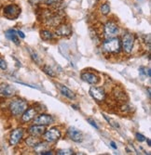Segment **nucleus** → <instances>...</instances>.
<instances>
[{
    "mask_svg": "<svg viewBox=\"0 0 151 155\" xmlns=\"http://www.w3.org/2000/svg\"><path fill=\"white\" fill-rule=\"evenodd\" d=\"M27 108H28V103L22 98H14L9 102V110L10 114L14 117L21 116Z\"/></svg>",
    "mask_w": 151,
    "mask_h": 155,
    "instance_id": "nucleus-1",
    "label": "nucleus"
},
{
    "mask_svg": "<svg viewBox=\"0 0 151 155\" xmlns=\"http://www.w3.org/2000/svg\"><path fill=\"white\" fill-rule=\"evenodd\" d=\"M103 51L106 54H118L119 53L121 49V45H120V40L118 37H111V38H106L102 46Z\"/></svg>",
    "mask_w": 151,
    "mask_h": 155,
    "instance_id": "nucleus-2",
    "label": "nucleus"
},
{
    "mask_svg": "<svg viewBox=\"0 0 151 155\" xmlns=\"http://www.w3.org/2000/svg\"><path fill=\"white\" fill-rule=\"evenodd\" d=\"M135 43V37L133 34L131 33H126L122 35L121 41H120V45L123 52L126 54H131Z\"/></svg>",
    "mask_w": 151,
    "mask_h": 155,
    "instance_id": "nucleus-3",
    "label": "nucleus"
},
{
    "mask_svg": "<svg viewBox=\"0 0 151 155\" xmlns=\"http://www.w3.org/2000/svg\"><path fill=\"white\" fill-rule=\"evenodd\" d=\"M3 15L9 20H16L21 14V8L16 4H8L3 9Z\"/></svg>",
    "mask_w": 151,
    "mask_h": 155,
    "instance_id": "nucleus-4",
    "label": "nucleus"
},
{
    "mask_svg": "<svg viewBox=\"0 0 151 155\" xmlns=\"http://www.w3.org/2000/svg\"><path fill=\"white\" fill-rule=\"evenodd\" d=\"M61 135H62L61 130L59 128L52 127V128L46 130L44 132V134L42 135V137H43V140H45V141L51 144V143L57 142L61 137Z\"/></svg>",
    "mask_w": 151,
    "mask_h": 155,
    "instance_id": "nucleus-5",
    "label": "nucleus"
},
{
    "mask_svg": "<svg viewBox=\"0 0 151 155\" xmlns=\"http://www.w3.org/2000/svg\"><path fill=\"white\" fill-rule=\"evenodd\" d=\"M118 32H119V28L115 21H108L104 26V34L106 38L117 36Z\"/></svg>",
    "mask_w": 151,
    "mask_h": 155,
    "instance_id": "nucleus-6",
    "label": "nucleus"
},
{
    "mask_svg": "<svg viewBox=\"0 0 151 155\" xmlns=\"http://www.w3.org/2000/svg\"><path fill=\"white\" fill-rule=\"evenodd\" d=\"M90 95L97 102H104L106 98V93L102 87H91L90 89Z\"/></svg>",
    "mask_w": 151,
    "mask_h": 155,
    "instance_id": "nucleus-7",
    "label": "nucleus"
},
{
    "mask_svg": "<svg viewBox=\"0 0 151 155\" xmlns=\"http://www.w3.org/2000/svg\"><path fill=\"white\" fill-rule=\"evenodd\" d=\"M22 137H23V129L16 128L11 131L9 138V143L10 146H16L21 142Z\"/></svg>",
    "mask_w": 151,
    "mask_h": 155,
    "instance_id": "nucleus-8",
    "label": "nucleus"
},
{
    "mask_svg": "<svg viewBox=\"0 0 151 155\" xmlns=\"http://www.w3.org/2000/svg\"><path fill=\"white\" fill-rule=\"evenodd\" d=\"M16 95L15 88L8 84H0V98H9Z\"/></svg>",
    "mask_w": 151,
    "mask_h": 155,
    "instance_id": "nucleus-9",
    "label": "nucleus"
},
{
    "mask_svg": "<svg viewBox=\"0 0 151 155\" xmlns=\"http://www.w3.org/2000/svg\"><path fill=\"white\" fill-rule=\"evenodd\" d=\"M53 122H54L53 117L51 115L46 114H40L33 119L34 124H39V125H44V126L50 125Z\"/></svg>",
    "mask_w": 151,
    "mask_h": 155,
    "instance_id": "nucleus-10",
    "label": "nucleus"
},
{
    "mask_svg": "<svg viewBox=\"0 0 151 155\" xmlns=\"http://www.w3.org/2000/svg\"><path fill=\"white\" fill-rule=\"evenodd\" d=\"M55 35L61 37H68L72 35V28L69 24L62 22L55 28Z\"/></svg>",
    "mask_w": 151,
    "mask_h": 155,
    "instance_id": "nucleus-11",
    "label": "nucleus"
},
{
    "mask_svg": "<svg viewBox=\"0 0 151 155\" xmlns=\"http://www.w3.org/2000/svg\"><path fill=\"white\" fill-rule=\"evenodd\" d=\"M38 114V110L36 107H29L27 108L23 114L21 115V120L22 123H29L31 121H33V119Z\"/></svg>",
    "mask_w": 151,
    "mask_h": 155,
    "instance_id": "nucleus-12",
    "label": "nucleus"
},
{
    "mask_svg": "<svg viewBox=\"0 0 151 155\" xmlns=\"http://www.w3.org/2000/svg\"><path fill=\"white\" fill-rule=\"evenodd\" d=\"M67 137H69L72 141L79 143L83 140V134L80 130L76 127H69L67 130Z\"/></svg>",
    "mask_w": 151,
    "mask_h": 155,
    "instance_id": "nucleus-13",
    "label": "nucleus"
},
{
    "mask_svg": "<svg viewBox=\"0 0 151 155\" xmlns=\"http://www.w3.org/2000/svg\"><path fill=\"white\" fill-rule=\"evenodd\" d=\"M81 79L84 82L91 84H97L100 82V76L97 75L96 74L93 73H89V72H85L81 74Z\"/></svg>",
    "mask_w": 151,
    "mask_h": 155,
    "instance_id": "nucleus-14",
    "label": "nucleus"
},
{
    "mask_svg": "<svg viewBox=\"0 0 151 155\" xmlns=\"http://www.w3.org/2000/svg\"><path fill=\"white\" fill-rule=\"evenodd\" d=\"M46 131V128L44 125H39V124H33L28 128V134L33 137H42L44 132Z\"/></svg>",
    "mask_w": 151,
    "mask_h": 155,
    "instance_id": "nucleus-15",
    "label": "nucleus"
},
{
    "mask_svg": "<svg viewBox=\"0 0 151 155\" xmlns=\"http://www.w3.org/2000/svg\"><path fill=\"white\" fill-rule=\"evenodd\" d=\"M50 143L47 141H39L35 147H34V152L36 154H41V152H43L45 150H48L50 149Z\"/></svg>",
    "mask_w": 151,
    "mask_h": 155,
    "instance_id": "nucleus-16",
    "label": "nucleus"
},
{
    "mask_svg": "<svg viewBox=\"0 0 151 155\" xmlns=\"http://www.w3.org/2000/svg\"><path fill=\"white\" fill-rule=\"evenodd\" d=\"M58 87H59L61 93L64 97H66L67 98H69V100H75V98H76V94L72 90H70L68 87L63 86V84H58Z\"/></svg>",
    "mask_w": 151,
    "mask_h": 155,
    "instance_id": "nucleus-17",
    "label": "nucleus"
},
{
    "mask_svg": "<svg viewBox=\"0 0 151 155\" xmlns=\"http://www.w3.org/2000/svg\"><path fill=\"white\" fill-rule=\"evenodd\" d=\"M6 37L8 39H9L10 41H12L13 43L16 44V45H20V39L18 38V35H17V31L13 30V29H10V30H8L6 32Z\"/></svg>",
    "mask_w": 151,
    "mask_h": 155,
    "instance_id": "nucleus-18",
    "label": "nucleus"
},
{
    "mask_svg": "<svg viewBox=\"0 0 151 155\" xmlns=\"http://www.w3.org/2000/svg\"><path fill=\"white\" fill-rule=\"evenodd\" d=\"M25 144L28 146V147H31V148H34L39 141H40V139L39 137H33V136H30L28 137L27 138H25Z\"/></svg>",
    "mask_w": 151,
    "mask_h": 155,
    "instance_id": "nucleus-19",
    "label": "nucleus"
},
{
    "mask_svg": "<svg viewBox=\"0 0 151 155\" xmlns=\"http://www.w3.org/2000/svg\"><path fill=\"white\" fill-rule=\"evenodd\" d=\"M40 37L44 41H50V40L53 39V34L51 33V31H50L48 29H43L40 31Z\"/></svg>",
    "mask_w": 151,
    "mask_h": 155,
    "instance_id": "nucleus-20",
    "label": "nucleus"
},
{
    "mask_svg": "<svg viewBox=\"0 0 151 155\" xmlns=\"http://www.w3.org/2000/svg\"><path fill=\"white\" fill-rule=\"evenodd\" d=\"M113 94L115 96V98L118 101H124V98H125V92L121 90V89H118V88H115V90L113 91Z\"/></svg>",
    "mask_w": 151,
    "mask_h": 155,
    "instance_id": "nucleus-21",
    "label": "nucleus"
},
{
    "mask_svg": "<svg viewBox=\"0 0 151 155\" xmlns=\"http://www.w3.org/2000/svg\"><path fill=\"white\" fill-rule=\"evenodd\" d=\"M42 71H43L47 75H49L50 77H52V78H55V77H56L55 72H54L53 70H52L49 65H44V66L42 67Z\"/></svg>",
    "mask_w": 151,
    "mask_h": 155,
    "instance_id": "nucleus-22",
    "label": "nucleus"
},
{
    "mask_svg": "<svg viewBox=\"0 0 151 155\" xmlns=\"http://www.w3.org/2000/svg\"><path fill=\"white\" fill-rule=\"evenodd\" d=\"M100 12L102 15H107L110 12V6H109L108 3H104L101 7H100Z\"/></svg>",
    "mask_w": 151,
    "mask_h": 155,
    "instance_id": "nucleus-23",
    "label": "nucleus"
},
{
    "mask_svg": "<svg viewBox=\"0 0 151 155\" xmlns=\"http://www.w3.org/2000/svg\"><path fill=\"white\" fill-rule=\"evenodd\" d=\"M139 73L141 75L145 76V77H150L151 75V73H150V69L149 68H146V67H140L139 68Z\"/></svg>",
    "mask_w": 151,
    "mask_h": 155,
    "instance_id": "nucleus-24",
    "label": "nucleus"
},
{
    "mask_svg": "<svg viewBox=\"0 0 151 155\" xmlns=\"http://www.w3.org/2000/svg\"><path fill=\"white\" fill-rule=\"evenodd\" d=\"M56 154L58 155H72L74 154V151L70 149H63V150H59L56 151Z\"/></svg>",
    "mask_w": 151,
    "mask_h": 155,
    "instance_id": "nucleus-25",
    "label": "nucleus"
},
{
    "mask_svg": "<svg viewBox=\"0 0 151 155\" xmlns=\"http://www.w3.org/2000/svg\"><path fill=\"white\" fill-rule=\"evenodd\" d=\"M63 2V0H46V5L48 6H57Z\"/></svg>",
    "mask_w": 151,
    "mask_h": 155,
    "instance_id": "nucleus-26",
    "label": "nucleus"
},
{
    "mask_svg": "<svg viewBox=\"0 0 151 155\" xmlns=\"http://www.w3.org/2000/svg\"><path fill=\"white\" fill-rule=\"evenodd\" d=\"M135 137H136V140L137 141H139V142H143V141H146V137L140 133H136L135 134Z\"/></svg>",
    "mask_w": 151,
    "mask_h": 155,
    "instance_id": "nucleus-27",
    "label": "nucleus"
},
{
    "mask_svg": "<svg viewBox=\"0 0 151 155\" xmlns=\"http://www.w3.org/2000/svg\"><path fill=\"white\" fill-rule=\"evenodd\" d=\"M7 68H8L7 62L2 58H0V69L3 70V71H5V70H7Z\"/></svg>",
    "mask_w": 151,
    "mask_h": 155,
    "instance_id": "nucleus-28",
    "label": "nucleus"
},
{
    "mask_svg": "<svg viewBox=\"0 0 151 155\" xmlns=\"http://www.w3.org/2000/svg\"><path fill=\"white\" fill-rule=\"evenodd\" d=\"M30 4L32 5H37V4H45L46 0H28Z\"/></svg>",
    "mask_w": 151,
    "mask_h": 155,
    "instance_id": "nucleus-29",
    "label": "nucleus"
},
{
    "mask_svg": "<svg viewBox=\"0 0 151 155\" xmlns=\"http://www.w3.org/2000/svg\"><path fill=\"white\" fill-rule=\"evenodd\" d=\"M87 121H88V122H89V123H90V124H91V125L93 126V127H95L96 129H99V127H98V125H97V124H95V122H94L93 120H91V119L88 118V119H87Z\"/></svg>",
    "mask_w": 151,
    "mask_h": 155,
    "instance_id": "nucleus-30",
    "label": "nucleus"
},
{
    "mask_svg": "<svg viewBox=\"0 0 151 155\" xmlns=\"http://www.w3.org/2000/svg\"><path fill=\"white\" fill-rule=\"evenodd\" d=\"M32 58H33V60H34L37 64L40 63V60L38 59V57H37V55H36V54H32Z\"/></svg>",
    "mask_w": 151,
    "mask_h": 155,
    "instance_id": "nucleus-31",
    "label": "nucleus"
},
{
    "mask_svg": "<svg viewBox=\"0 0 151 155\" xmlns=\"http://www.w3.org/2000/svg\"><path fill=\"white\" fill-rule=\"evenodd\" d=\"M52 152H53L52 150H45V151H43V152H41V154H42V155H51Z\"/></svg>",
    "mask_w": 151,
    "mask_h": 155,
    "instance_id": "nucleus-32",
    "label": "nucleus"
},
{
    "mask_svg": "<svg viewBox=\"0 0 151 155\" xmlns=\"http://www.w3.org/2000/svg\"><path fill=\"white\" fill-rule=\"evenodd\" d=\"M17 35H18V36H20V37H21V38H22V39H23V38H25V35H24V34H23L22 31H17Z\"/></svg>",
    "mask_w": 151,
    "mask_h": 155,
    "instance_id": "nucleus-33",
    "label": "nucleus"
},
{
    "mask_svg": "<svg viewBox=\"0 0 151 155\" xmlns=\"http://www.w3.org/2000/svg\"><path fill=\"white\" fill-rule=\"evenodd\" d=\"M110 146H111L113 149H115V150L118 149V147H117V145H116V143H115L114 141H110Z\"/></svg>",
    "mask_w": 151,
    "mask_h": 155,
    "instance_id": "nucleus-34",
    "label": "nucleus"
},
{
    "mask_svg": "<svg viewBox=\"0 0 151 155\" xmlns=\"http://www.w3.org/2000/svg\"><path fill=\"white\" fill-rule=\"evenodd\" d=\"M146 142H147V145L150 147L151 146V142H150V139L149 138H146Z\"/></svg>",
    "mask_w": 151,
    "mask_h": 155,
    "instance_id": "nucleus-35",
    "label": "nucleus"
},
{
    "mask_svg": "<svg viewBox=\"0 0 151 155\" xmlns=\"http://www.w3.org/2000/svg\"><path fill=\"white\" fill-rule=\"evenodd\" d=\"M72 107L75 109V110H78V108H77V106H76V105H72Z\"/></svg>",
    "mask_w": 151,
    "mask_h": 155,
    "instance_id": "nucleus-36",
    "label": "nucleus"
},
{
    "mask_svg": "<svg viewBox=\"0 0 151 155\" xmlns=\"http://www.w3.org/2000/svg\"><path fill=\"white\" fill-rule=\"evenodd\" d=\"M0 7H1V2H0Z\"/></svg>",
    "mask_w": 151,
    "mask_h": 155,
    "instance_id": "nucleus-37",
    "label": "nucleus"
}]
</instances>
